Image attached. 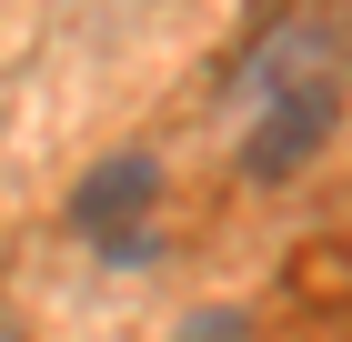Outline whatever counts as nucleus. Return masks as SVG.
<instances>
[{
	"instance_id": "obj_1",
	"label": "nucleus",
	"mask_w": 352,
	"mask_h": 342,
	"mask_svg": "<svg viewBox=\"0 0 352 342\" xmlns=\"http://www.w3.org/2000/svg\"><path fill=\"white\" fill-rule=\"evenodd\" d=\"M322 131H332V21H292L242 71V161L282 182L292 161L322 151Z\"/></svg>"
},
{
	"instance_id": "obj_2",
	"label": "nucleus",
	"mask_w": 352,
	"mask_h": 342,
	"mask_svg": "<svg viewBox=\"0 0 352 342\" xmlns=\"http://www.w3.org/2000/svg\"><path fill=\"white\" fill-rule=\"evenodd\" d=\"M151 191H162V171H151V161H141V151H121V161H101V171H91V182L71 191V222H81V232L101 242L111 262H141L151 242H141L131 222H141V211H151Z\"/></svg>"
},
{
	"instance_id": "obj_3",
	"label": "nucleus",
	"mask_w": 352,
	"mask_h": 342,
	"mask_svg": "<svg viewBox=\"0 0 352 342\" xmlns=\"http://www.w3.org/2000/svg\"><path fill=\"white\" fill-rule=\"evenodd\" d=\"M0 342H10V322H0Z\"/></svg>"
}]
</instances>
